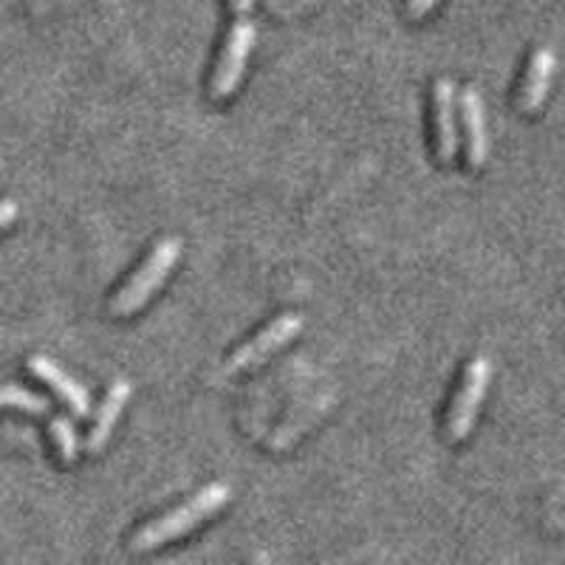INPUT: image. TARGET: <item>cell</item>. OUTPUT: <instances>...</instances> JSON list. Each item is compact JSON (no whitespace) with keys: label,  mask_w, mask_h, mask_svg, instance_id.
I'll return each mask as SVG.
<instances>
[{"label":"cell","mask_w":565,"mask_h":565,"mask_svg":"<svg viewBox=\"0 0 565 565\" xmlns=\"http://www.w3.org/2000/svg\"><path fill=\"white\" fill-rule=\"evenodd\" d=\"M232 487L230 483H210L201 492H195L193 498H186L181 507L170 509L168 514H161L156 521L145 523L139 532L134 534V552H150V548H159L164 543L175 537H184L186 532H193L195 526L212 518L215 512L230 503Z\"/></svg>","instance_id":"cell-1"},{"label":"cell","mask_w":565,"mask_h":565,"mask_svg":"<svg viewBox=\"0 0 565 565\" xmlns=\"http://www.w3.org/2000/svg\"><path fill=\"white\" fill-rule=\"evenodd\" d=\"M458 110H461V125L467 134V159L472 168H483L489 159V130H487V110H483L481 90L476 85L458 94Z\"/></svg>","instance_id":"cell-7"},{"label":"cell","mask_w":565,"mask_h":565,"mask_svg":"<svg viewBox=\"0 0 565 565\" xmlns=\"http://www.w3.org/2000/svg\"><path fill=\"white\" fill-rule=\"evenodd\" d=\"M0 411H18L26 416H49L52 405L40 393L20 385H0Z\"/></svg>","instance_id":"cell-11"},{"label":"cell","mask_w":565,"mask_h":565,"mask_svg":"<svg viewBox=\"0 0 565 565\" xmlns=\"http://www.w3.org/2000/svg\"><path fill=\"white\" fill-rule=\"evenodd\" d=\"M300 331H302V315H297V311L275 317L264 331H257L249 342H244L238 351L232 353L224 365V373H241L260 365L264 360H269L271 353L280 351L282 345H289Z\"/></svg>","instance_id":"cell-5"},{"label":"cell","mask_w":565,"mask_h":565,"mask_svg":"<svg viewBox=\"0 0 565 565\" xmlns=\"http://www.w3.org/2000/svg\"><path fill=\"white\" fill-rule=\"evenodd\" d=\"M29 373H32L34 380H40L43 385L52 387L54 393H57L60 398H63L65 405H68V411L74 413V416L85 418L90 413V396L88 391H85L83 385H79L71 373H65L63 367L57 365L54 360H49V356H29L26 362Z\"/></svg>","instance_id":"cell-8"},{"label":"cell","mask_w":565,"mask_h":565,"mask_svg":"<svg viewBox=\"0 0 565 565\" xmlns=\"http://www.w3.org/2000/svg\"><path fill=\"white\" fill-rule=\"evenodd\" d=\"M489 382H492V360L478 353L463 367L461 385H458L450 413H447V436H450V441H463L472 433Z\"/></svg>","instance_id":"cell-3"},{"label":"cell","mask_w":565,"mask_h":565,"mask_svg":"<svg viewBox=\"0 0 565 565\" xmlns=\"http://www.w3.org/2000/svg\"><path fill=\"white\" fill-rule=\"evenodd\" d=\"M49 436H52L54 450H57L60 461L63 463H74L79 458V438L77 430H74V424L63 416H54L49 422Z\"/></svg>","instance_id":"cell-12"},{"label":"cell","mask_w":565,"mask_h":565,"mask_svg":"<svg viewBox=\"0 0 565 565\" xmlns=\"http://www.w3.org/2000/svg\"><path fill=\"white\" fill-rule=\"evenodd\" d=\"M130 393H134V385H130L128 380H116L114 385L108 387L103 407H99L97 418H94V427H90V433H88V441H85L88 452H99L105 444H108L116 422H119L125 405L130 402Z\"/></svg>","instance_id":"cell-10"},{"label":"cell","mask_w":565,"mask_h":565,"mask_svg":"<svg viewBox=\"0 0 565 565\" xmlns=\"http://www.w3.org/2000/svg\"><path fill=\"white\" fill-rule=\"evenodd\" d=\"M255 0H230V12L232 18H241V14H249Z\"/></svg>","instance_id":"cell-15"},{"label":"cell","mask_w":565,"mask_h":565,"mask_svg":"<svg viewBox=\"0 0 565 565\" xmlns=\"http://www.w3.org/2000/svg\"><path fill=\"white\" fill-rule=\"evenodd\" d=\"M554 68H557V54L548 45L534 49L532 57H529L526 74H523L521 90H518V108L523 114H534V110L543 108V103L548 97V88H552Z\"/></svg>","instance_id":"cell-9"},{"label":"cell","mask_w":565,"mask_h":565,"mask_svg":"<svg viewBox=\"0 0 565 565\" xmlns=\"http://www.w3.org/2000/svg\"><path fill=\"white\" fill-rule=\"evenodd\" d=\"M436 3H438V0H405V12H407V18H411V20H418V18H424V14L430 12Z\"/></svg>","instance_id":"cell-14"},{"label":"cell","mask_w":565,"mask_h":565,"mask_svg":"<svg viewBox=\"0 0 565 565\" xmlns=\"http://www.w3.org/2000/svg\"><path fill=\"white\" fill-rule=\"evenodd\" d=\"M255 38L257 32H255V23L249 20V14L235 18V23H232L230 32H226L224 45H221L215 68H212V79H210L212 99H226L232 90L238 88L241 79H244L246 60H249Z\"/></svg>","instance_id":"cell-4"},{"label":"cell","mask_w":565,"mask_h":565,"mask_svg":"<svg viewBox=\"0 0 565 565\" xmlns=\"http://www.w3.org/2000/svg\"><path fill=\"white\" fill-rule=\"evenodd\" d=\"M20 215V204L14 199H0V232L12 226Z\"/></svg>","instance_id":"cell-13"},{"label":"cell","mask_w":565,"mask_h":565,"mask_svg":"<svg viewBox=\"0 0 565 565\" xmlns=\"http://www.w3.org/2000/svg\"><path fill=\"white\" fill-rule=\"evenodd\" d=\"M181 249H184V244H181V238H175V235L161 238L159 244L153 246V252L145 257V264L134 271V277L125 282L122 289L116 291L114 300H110V315L128 317L134 315V311H139L141 306L159 291L161 282L168 280L170 271L175 269Z\"/></svg>","instance_id":"cell-2"},{"label":"cell","mask_w":565,"mask_h":565,"mask_svg":"<svg viewBox=\"0 0 565 565\" xmlns=\"http://www.w3.org/2000/svg\"><path fill=\"white\" fill-rule=\"evenodd\" d=\"M433 122H436V156L441 164H452L458 156L456 128V85L452 79L438 77L433 83Z\"/></svg>","instance_id":"cell-6"}]
</instances>
